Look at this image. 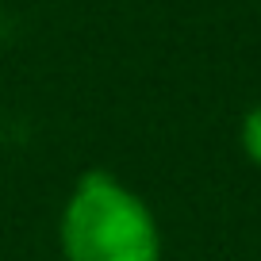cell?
Wrapping results in <instances>:
<instances>
[{
    "mask_svg": "<svg viewBox=\"0 0 261 261\" xmlns=\"http://www.w3.org/2000/svg\"><path fill=\"white\" fill-rule=\"evenodd\" d=\"M238 146H242L246 162L261 169V104H253L238 123Z\"/></svg>",
    "mask_w": 261,
    "mask_h": 261,
    "instance_id": "obj_2",
    "label": "cell"
},
{
    "mask_svg": "<svg viewBox=\"0 0 261 261\" xmlns=\"http://www.w3.org/2000/svg\"><path fill=\"white\" fill-rule=\"evenodd\" d=\"M65 261H162V227L146 196L108 169H85L58 215Z\"/></svg>",
    "mask_w": 261,
    "mask_h": 261,
    "instance_id": "obj_1",
    "label": "cell"
}]
</instances>
